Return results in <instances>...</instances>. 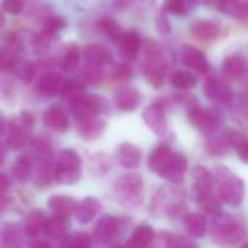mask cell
I'll use <instances>...</instances> for the list:
<instances>
[{
  "mask_svg": "<svg viewBox=\"0 0 248 248\" xmlns=\"http://www.w3.org/2000/svg\"><path fill=\"white\" fill-rule=\"evenodd\" d=\"M209 232L212 241L219 246H237L240 243H244L246 237L244 225L238 219L224 212L214 215L209 224Z\"/></svg>",
  "mask_w": 248,
  "mask_h": 248,
  "instance_id": "obj_1",
  "label": "cell"
},
{
  "mask_svg": "<svg viewBox=\"0 0 248 248\" xmlns=\"http://www.w3.org/2000/svg\"><path fill=\"white\" fill-rule=\"evenodd\" d=\"M214 174H215V182H217V192L222 203L232 206V208H238L243 203L244 196H246L244 182L222 166L217 167Z\"/></svg>",
  "mask_w": 248,
  "mask_h": 248,
  "instance_id": "obj_2",
  "label": "cell"
},
{
  "mask_svg": "<svg viewBox=\"0 0 248 248\" xmlns=\"http://www.w3.org/2000/svg\"><path fill=\"white\" fill-rule=\"evenodd\" d=\"M113 195L122 206L128 209L138 208L144 201V180L141 174H122L113 183Z\"/></svg>",
  "mask_w": 248,
  "mask_h": 248,
  "instance_id": "obj_3",
  "label": "cell"
},
{
  "mask_svg": "<svg viewBox=\"0 0 248 248\" xmlns=\"http://www.w3.org/2000/svg\"><path fill=\"white\" fill-rule=\"evenodd\" d=\"M81 177V160L71 148L61 150L54 160V179L64 186L76 185Z\"/></svg>",
  "mask_w": 248,
  "mask_h": 248,
  "instance_id": "obj_4",
  "label": "cell"
},
{
  "mask_svg": "<svg viewBox=\"0 0 248 248\" xmlns=\"http://www.w3.org/2000/svg\"><path fill=\"white\" fill-rule=\"evenodd\" d=\"M167 70H169V62L164 52L155 45H153L151 49H147V54L142 61V73L147 81L154 89H160L163 86Z\"/></svg>",
  "mask_w": 248,
  "mask_h": 248,
  "instance_id": "obj_5",
  "label": "cell"
},
{
  "mask_svg": "<svg viewBox=\"0 0 248 248\" xmlns=\"http://www.w3.org/2000/svg\"><path fill=\"white\" fill-rule=\"evenodd\" d=\"M150 209L155 215H185V199L183 193L177 189L164 187L160 189V192L154 196V201L150 206Z\"/></svg>",
  "mask_w": 248,
  "mask_h": 248,
  "instance_id": "obj_6",
  "label": "cell"
},
{
  "mask_svg": "<svg viewBox=\"0 0 248 248\" xmlns=\"http://www.w3.org/2000/svg\"><path fill=\"white\" fill-rule=\"evenodd\" d=\"M187 116L195 128L211 135H214L222 124V116L217 110L202 108L198 103H193L187 108Z\"/></svg>",
  "mask_w": 248,
  "mask_h": 248,
  "instance_id": "obj_7",
  "label": "cell"
},
{
  "mask_svg": "<svg viewBox=\"0 0 248 248\" xmlns=\"http://www.w3.org/2000/svg\"><path fill=\"white\" fill-rule=\"evenodd\" d=\"M103 99L97 94H83L70 102V112L76 121L89 119L97 116L102 112Z\"/></svg>",
  "mask_w": 248,
  "mask_h": 248,
  "instance_id": "obj_8",
  "label": "cell"
},
{
  "mask_svg": "<svg viewBox=\"0 0 248 248\" xmlns=\"http://www.w3.org/2000/svg\"><path fill=\"white\" fill-rule=\"evenodd\" d=\"M121 232H122L121 219L106 215L97 221L94 231H93V237L99 244L112 246L118 241V238L121 237Z\"/></svg>",
  "mask_w": 248,
  "mask_h": 248,
  "instance_id": "obj_9",
  "label": "cell"
},
{
  "mask_svg": "<svg viewBox=\"0 0 248 248\" xmlns=\"http://www.w3.org/2000/svg\"><path fill=\"white\" fill-rule=\"evenodd\" d=\"M142 119H144V124L157 137L166 135V132L169 129V125H167L166 110H164V106L161 103L155 102V103L148 105L142 112Z\"/></svg>",
  "mask_w": 248,
  "mask_h": 248,
  "instance_id": "obj_10",
  "label": "cell"
},
{
  "mask_svg": "<svg viewBox=\"0 0 248 248\" xmlns=\"http://www.w3.org/2000/svg\"><path fill=\"white\" fill-rule=\"evenodd\" d=\"M190 35L202 42H211L219 38L221 35V26L218 22L211 19H198L189 26Z\"/></svg>",
  "mask_w": 248,
  "mask_h": 248,
  "instance_id": "obj_11",
  "label": "cell"
},
{
  "mask_svg": "<svg viewBox=\"0 0 248 248\" xmlns=\"http://www.w3.org/2000/svg\"><path fill=\"white\" fill-rule=\"evenodd\" d=\"M44 125L55 132H65L70 128V115L61 105L49 106L42 115Z\"/></svg>",
  "mask_w": 248,
  "mask_h": 248,
  "instance_id": "obj_12",
  "label": "cell"
},
{
  "mask_svg": "<svg viewBox=\"0 0 248 248\" xmlns=\"http://www.w3.org/2000/svg\"><path fill=\"white\" fill-rule=\"evenodd\" d=\"M187 158L180 153H174L166 167L158 173V176L170 183H180L187 171Z\"/></svg>",
  "mask_w": 248,
  "mask_h": 248,
  "instance_id": "obj_13",
  "label": "cell"
},
{
  "mask_svg": "<svg viewBox=\"0 0 248 248\" xmlns=\"http://www.w3.org/2000/svg\"><path fill=\"white\" fill-rule=\"evenodd\" d=\"M203 93L209 100L215 103H230L232 100V92L230 86L217 77H209L205 81Z\"/></svg>",
  "mask_w": 248,
  "mask_h": 248,
  "instance_id": "obj_14",
  "label": "cell"
},
{
  "mask_svg": "<svg viewBox=\"0 0 248 248\" xmlns=\"http://www.w3.org/2000/svg\"><path fill=\"white\" fill-rule=\"evenodd\" d=\"M248 71L247 58L241 54L228 55L222 62V74L230 81L241 80Z\"/></svg>",
  "mask_w": 248,
  "mask_h": 248,
  "instance_id": "obj_15",
  "label": "cell"
},
{
  "mask_svg": "<svg viewBox=\"0 0 248 248\" xmlns=\"http://www.w3.org/2000/svg\"><path fill=\"white\" fill-rule=\"evenodd\" d=\"M182 62L196 71V73H201V74H206L209 71V62H208V58L206 55L196 46H192V45H186L183 46L182 49Z\"/></svg>",
  "mask_w": 248,
  "mask_h": 248,
  "instance_id": "obj_16",
  "label": "cell"
},
{
  "mask_svg": "<svg viewBox=\"0 0 248 248\" xmlns=\"http://www.w3.org/2000/svg\"><path fill=\"white\" fill-rule=\"evenodd\" d=\"M100 212H102V203H100V201L97 198L87 196V198H84L83 201H80L77 203L74 217H76V219L80 224L87 225V224L93 222Z\"/></svg>",
  "mask_w": 248,
  "mask_h": 248,
  "instance_id": "obj_17",
  "label": "cell"
},
{
  "mask_svg": "<svg viewBox=\"0 0 248 248\" xmlns=\"http://www.w3.org/2000/svg\"><path fill=\"white\" fill-rule=\"evenodd\" d=\"M48 206H49V211L54 215L68 221L76 214L77 202H76L74 198L67 196V195H54V196L49 198Z\"/></svg>",
  "mask_w": 248,
  "mask_h": 248,
  "instance_id": "obj_18",
  "label": "cell"
},
{
  "mask_svg": "<svg viewBox=\"0 0 248 248\" xmlns=\"http://www.w3.org/2000/svg\"><path fill=\"white\" fill-rule=\"evenodd\" d=\"M141 103V93L132 87L119 89L113 94V105L119 112H132Z\"/></svg>",
  "mask_w": 248,
  "mask_h": 248,
  "instance_id": "obj_19",
  "label": "cell"
},
{
  "mask_svg": "<svg viewBox=\"0 0 248 248\" xmlns=\"http://www.w3.org/2000/svg\"><path fill=\"white\" fill-rule=\"evenodd\" d=\"M64 83H65V78L62 77V74H58L57 71H48V73L42 74L41 78L38 80L36 90L39 94L46 96V97L55 96V94L61 93Z\"/></svg>",
  "mask_w": 248,
  "mask_h": 248,
  "instance_id": "obj_20",
  "label": "cell"
},
{
  "mask_svg": "<svg viewBox=\"0 0 248 248\" xmlns=\"http://www.w3.org/2000/svg\"><path fill=\"white\" fill-rule=\"evenodd\" d=\"M28 128H25L22 124H7L4 122L3 128V142L4 145L10 147L12 150H20L28 142V134L25 132Z\"/></svg>",
  "mask_w": 248,
  "mask_h": 248,
  "instance_id": "obj_21",
  "label": "cell"
},
{
  "mask_svg": "<svg viewBox=\"0 0 248 248\" xmlns=\"http://www.w3.org/2000/svg\"><path fill=\"white\" fill-rule=\"evenodd\" d=\"M116 158H118V163L124 169L134 170V169L140 167L142 154L137 145H134L131 142H124L116 148Z\"/></svg>",
  "mask_w": 248,
  "mask_h": 248,
  "instance_id": "obj_22",
  "label": "cell"
},
{
  "mask_svg": "<svg viewBox=\"0 0 248 248\" xmlns=\"http://www.w3.org/2000/svg\"><path fill=\"white\" fill-rule=\"evenodd\" d=\"M83 60L87 65L105 67L112 62V52L99 44H90L83 49Z\"/></svg>",
  "mask_w": 248,
  "mask_h": 248,
  "instance_id": "obj_23",
  "label": "cell"
},
{
  "mask_svg": "<svg viewBox=\"0 0 248 248\" xmlns=\"http://www.w3.org/2000/svg\"><path fill=\"white\" fill-rule=\"evenodd\" d=\"M105 128H106V122L97 116L83 119V121H77L78 135L87 141H94V140L100 138L105 132Z\"/></svg>",
  "mask_w": 248,
  "mask_h": 248,
  "instance_id": "obj_24",
  "label": "cell"
},
{
  "mask_svg": "<svg viewBox=\"0 0 248 248\" xmlns=\"http://www.w3.org/2000/svg\"><path fill=\"white\" fill-rule=\"evenodd\" d=\"M173 154H174V151L169 145H166V144L157 145L148 155V169L158 174L166 167V164L170 161Z\"/></svg>",
  "mask_w": 248,
  "mask_h": 248,
  "instance_id": "obj_25",
  "label": "cell"
},
{
  "mask_svg": "<svg viewBox=\"0 0 248 248\" xmlns=\"http://www.w3.org/2000/svg\"><path fill=\"white\" fill-rule=\"evenodd\" d=\"M183 224L192 238H202L208 231V221L202 214H196V212L185 214Z\"/></svg>",
  "mask_w": 248,
  "mask_h": 248,
  "instance_id": "obj_26",
  "label": "cell"
},
{
  "mask_svg": "<svg viewBox=\"0 0 248 248\" xmlns=\"http://www.w3.org/2000/svg\"><path fill=\"white\" fill-rule=\"evenodd\" d=\"M33 170V157L29 154L19 155L12 166V176L17 183H25Z\"/></svg>",
  "mask_w": 248,
  "mask_h": 248,
  "instance_id": "obj_27",
  "label": "cell"
},
{
  "mask_svg": "<svg viewBox=\"0 0 248 248\" xmlns=\"http://www.w3.org/2000/svg\"><path fill=\"white\" fill-rule=\"evenodd\" d=\"M219 12L230 17L243 19L248 16V1L247 0H218L215 4Z\"/></svg>",
  "mask_w": 248,
  "mask_h": 248,
  "instance_id": "obj_28",
  "label": "cell"
},
{
  "mask_svg": "<svg viewBox=\"0 0 248 248\" xmlns=\"http://www.w3.org/2000/svg\"><path fill=\"white\" fill-rule=\"evenodd\" d=\"M118 44L124 55H126L128 58H135L141 49V36L135 31H128V32H124Z\"/></svg>",
  "mask_w": 248,
  "mask_h": 248,
  "instance_id": "obj_29",
  "label": "cell"
},
{
  "mask_svg": "<svg viewBox=\"0 0 248 248\" xmlns=\"http://www.w3.org/2000/svg\"><path fill=\"white\" fill-rule=\"evenodd\" d=\"M45 217L41 211H33L28 215L26 222H25V228L23 232L28 238H38L41 232H44V227H45Z\"/></svg>",
  "mask_w": 248,
  "mask_h": 248,
  "instance_id": "obj_30",
  "label": "cell"
},
{
  "mask_svg": "<svg viewBox=\"0 0 248 248\" xmlns=\"http://www.w3.org/2000/svg\"><path fill=\"white\" fill-rule=\"evenodd\" d=\"M154 240H155V231L148 225H140L132 231L128 244L134 247L144 248L151 246Z\"/></svg>",
  "mask_w": 248,
  "mask_h": 248,
  "instance_id": "obj_31",
  "label": "cell"
},
{
  "mask_svg": "<svg viewBox=\"0 0 248 248\" xmlns=\"http://www.w3.org/2000/svg\"><path fill=\"white\" fill-rule=\"evenodd\" d=\"M81 55H83V52H81L80 46L77 44H70L64 49V52H62L61 58H60V67L64 71H73V70H76L78 67V64H80Z\"/></svg>",
  "mask_w": 248,
  "mask_h": 248,
  "instance_id": "obj_32",
  "label": "cell"
},
{
  "mask_svg": "<svg viewBox=\"0 0 248 248\" xmlns=\"http://www.w3.org/2000/svg\"><path fill=\"white\" fill-rule=\"evenodd\" d=\"M169 81L170 84L177 89V90H182V92H186V90H192L198 80L196 77L190 73V71H186V70H176L170 74L169 77Z\"/></svg>",
  "mask_w": 248,
  "mask_h": 248,
  "instance_id": "obj_33",
  "label": "cell"
},
{
  "mask_svg": "<svg viewBox=\"0 0 248 248\" xmlns=\"http://www.w3.org/2000/svg\"><path fill=\"white\" fill-rule=\"evenodd\" d=\"M44 232L48 238L51 240H60L62 241L67 235V225H65V219L54 215L51 218H48L45 221V227H44Z\"/></svg>",
  "mask_w": 248,
  "mask_h": 248,
  "instance_id": "obj_34",
  "label": "cell"
},
{
  "mask_svg": "<svg viewBox=\"0 0 248 248\" xmlns=\"http://www.w3.org/2000/svg\"><path fill=\"white\" fill-rule=\"evenodd\" d=\"M227 137L231 142V147L235 150V153L238 154V158L248 164V138L246 135H243L238 131L234 129H227Z\"/></svg>",
  "mask_w": 248,
  "mask_h": 248,
  "instance_id": "obj_35",
  "label": "cell"
},
{
  "mask_svg": "<svg viewBox=\"0 0 248 248\" xmlns=\"http://www.w3.org/2000/svg\"><path fill=\"white\" fill-rule=\"evenodd\" d=\"M97 28H99V31L102 33H105L106 36H109L115 42H118L121 39V36L124 35V31H122L121 25L112 16H103V17H100L97 20Z\"/></svg>",
  "mask_w": 248,
  "mask_h": 248,
  "instance_id": "obj_36",
  "label": "cell"
},
{
  "mask_svg": "<svg viewBox=\"0 0 248 248\" xmlns=\"http://www.w3.org/2000/svg\"><path fill=\"white\" fill-rule=\"evenodd\" d=\"M64 99H67L68 102L86 94V84L81 81V80H77V78H70V80H65L64 86H62V90L60 93Z\"/></svg>",
  "mask_w": 248,
  "mask_h": 248,
  "instance_id": "obj_37",
  "label": "cell"
},
{
  "mask_svg": "<svg viewBox=\"0 0 248 248\" xmlns=\"http://www.w3.org/2000/svg\"><path fill=\"white\" fill-rule=\"evenodd\" d=\"M94 237L86 232H74L71 235H65V238L60 243L62 247L70 248H87L92 247L94 243Z\"/></svg>",
  "mask_w": 248,
  "mask_h": 248,
  "instance_id": "obj_38",
  "label": "cell"
},
{
  "mask_svg": "<svg viewBox=\"0 0 248 248\" xmlns=\"http://www.w3.org/2000/svg\"><path fill=\"white\" fill-rule=\"evenodd\" d=\"M22 244V231L15 224H6L1 230L3 247H19Z\"/></svg>",
  "mask_w": 248,
  "mask_h": 248,
  "instance_id": "obj_39",
  "label": "cell"
},
{
  "mask_svg": "<svg viewBox=\"0 0 248 248\" xmlns=\"http://www.w3.org/2000/svg\"><path fill=\"white\" fill-rule=\"evenodd\" d=\"M161 244L164 247L170 248H185V247H195L196 243L189 240L187 237L182 235V234H173V232H163L161 238H160Z\"/></svg>",
  "mask_w": 248,
  "mask_h": 248,
  "instance_id": "obj_40",
  "label": "cell"
},
{
  "mask_svg": "<svg viewBox=\"0 0 248 248\" xmlns=\"http://www.w3.org/2000/svg\"><path fill=\"white\" fill-rule=\"evenodd\" d=\"M195 4H196L195 0H166L164 1L166 10L171 15H176V16L187 15Z\"/></svg>",
  "mask_w": 248,
  "mask_h": 248,
  "instance_id": "obj_41",
  "label": "cell"
},
{
  "mask_svg": "<svg viewBox=\"0 0 248 248\" xmlns=\"http://www.w3.org/2000/svg\"><path fill=\"white\" fill-rule=\"evenodd\" d=\"M230 148H232V147H231V142L227 137V132L221 137H212L208 141V151L212 153L214 155H222Z\"/></svg>",
  "mask_w": 248,
  "mask_h": 248,
  "instance_id": "obj_42",
  "label": "cell"
},
{
  "mask_svg": "<svg viewBox=\"0 0 248 248\" xmlns=\"http://www.w3.org/2000/svg\"><path fill=\"white\" fill-rule=\"evenodd\" d=\"M67 26V22L64 20V17L61 16H55V15H51L48 16L45 20H44V25H42V32H45L46 35L49 36H55L58 32H61L64 28Z\"/></svg>",
  "mask_w": 248,
  "mask_h": 248,
  "instance_id": "obj_43",
  "label": "cell"
},
{
  "mask_svg": "<svg viewBox=\"0 0 248 248\" xmlns=\"http://www.w3.org/2000/svg\"><path fill=\"white\" fill-rule=\"evenodd\" d=\"M16 73H17V77H19L25 84H31V83L33 81V78L36 77L38 67H36V64H33V62H31V61H23L22 64H17Z\"/></svg>",
  "mask_w": 248,
  "mask_h": 248,
  "instance_id": "obj_44",
  "label": "cell"
},
{
  "mask_svg": "<svg viewBox=\"0 0 248 248\" xmlns=\"http://www.w3.org/2000/svg\"><path fill=\"white\" fill-rule=\"evenodd\" d=\"M167 10H166V7L163 6L158 12H157V15H155V26H157V31L160 32V33H169L170 31H171V25H170V20H169V17H167Z\"/></svg>",
  "mask_w": 248,
  "mask_h": 248,
  "instance_id": "obj_45",
  "label": "cell"
},
{
  "mask_svg": "<svg viewBox=\"0 0 248 248\" xmlns=\"http://www.w3.org/2000/svg\"><path fill=\"white\" fill-rule=\"evenodd\" d=\"M97 169H100V173L105 174L110 169V163L106 155H93L90 158V171L97 174Z\"/></svg>",
  "mask_w": 248,
  "mask_h": 248,
  "instance_id": "obj_46",
  "label": "cell"
},
{
  "mask_svg": "<svg viewBox=\"0 0 248 248\" xmlns=\"http://www.w3.org/2000/svg\"><path fill=\"white\" fill-rule=\"evenodd\" d=\"M0 67L3 71H12L16 70L17 67V60L15 57V52L3 49L1 51V57H0Z\"/></svg>",
  "mask_w": 248,
  "mask_h": 248,
  "instance_id": "obj_47",
  "label": "cell"
},
{
  "mask_svg": "<svg viewBox=\"0 0 248 248\" xmlns=\"http://www.w3.org/2000/svg\"><path fill=\"white\" fill-rule=\"evenodd\" d=\"M25 7V0H1V10L9 15H19Z\"/></svg>",
  "mask_w": 248,
  "mask_h": 248,
  "instance_id": "obj_48",
  "label": "cell"
},
{
  "mask_svg": "<svg viewBox=\"0 0 248 248\" xmlns=\"http://www.w3.org/2000/svg\"><path fill=\"white\" fill-rule=\"evenodd\" d=\"M83 77L93 84H97L102 78V67H94V65H84L83 70Z\"/></svg>",
  "mask_w": 248,
  "mask_h": 248,
  "instance_id": "obj_49",
  "label": "cell"
},
{
  "mask_svg": "<svg viewBox=\"0 0 248 248\" xmlns=\"http://www.w3.org/2000/svg\"><path fill=\"white\" fill-rule=\"evenodd\" d=\"M132 77V71L131 67L126 64H119L115 70H113V78L119 80V81H128Z\"/></svg>",
  "mask_w": 248,
  "mask_h": 248,
  "instance_id": "obj_50",
  "label": "cell"
},
{
  "mask_svg": "<svg viewBox=\"0 0 248 248\" xmlns=\"http://www.w3.org/2000/svg\"><path fill=\"white\" fill-rule=\"evenodd\" d=\"M20 124H22L25 128L31 129V128L33 126V124H35L32 113H29V112H22V113H20Z\"/></svg>",
  "mask_w": 248,
  "mask_h": 248,
  "instance_id": "obj_51",
  "label": "cell"
},
{
  "mask_svg": "<svg viewBox=\"0 0 248 248\" xmlns=\"http://www.w3.org/2000/svg\"><path fill=\"white\" fill-rule=\"evenodd\" d=\"M31 247H44V248H51V243H48L46 240H36L35 238V241H32L31 244H29Z\"/></svg>",
  "mask_w": 248,
  "mask_h": 248,
  "instance_id": "obj_52",
  "label": "cell"
},
{
  "mask_svg": "<svg viewBox=\"0 0 248 248\" xmlns=\"http://www.w3.org/2000/svg\"><path fill=\"white\" fill-rule=\"evenodd\" d=\"M132 1L134 0H113L115 7H118V9H126V7H129L132 4Z\"/></svg>",
  "mask_w": 248,
  "mask_h": 248,
  "instance_id": "obj_53",
  "label": "cell"
},
{
  "mask_svg": "<svg viewBox=\"0 0 248 248\" xmlns=\"http://www.w3.org/2000/svg\"><path fill=\"white\" fill-rule=\"evenodd\" d=\"M0 179H1V193H7V190H9V180H7V176L3 173V174L0 176Z\"/></svg>",
  "mask_w": 248,
  "mask_h": 248,
  "instance_id": "obj_54",
  "label": "cell"
}]
</instances>
